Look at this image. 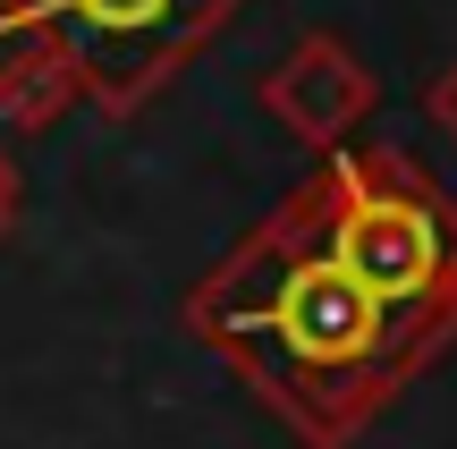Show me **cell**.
I'll return each instance as SVG.
<instances>
[{
    "label": "cell",
    "mask_w": 457,
    "mask_h": 449,
    "mask_svg": "<svg viewBox=\"0 0 457 449\" xmlns=\"http://www.w3.org/2000/svg\"><path fill=\"white\" fill-rule=\"evenodd\" d=\"M262 102H271L305 145H339V136L373 111V77H364V60L339 34H305V43L262 77Z\"/></svg>",
    "instance_id": "277c9868"
},
{
    "label": "cell",
    "mask_w": 457,
    "mask_h": 449,
    "mask_svg": "<svg viewBox=\"0 0 457 449\" xmlns=\"http://www.w3.org/2000/svg\"><path fill=\"white\" fill-rule=\"evenodd\" d=\"M322 204V237L373 305L415 339L441 348L457 322V204H441L398 153H339L313 179Z\"/></svg>",
    "instance_id": "7a4b0ae2"
},
{
    "label": "cell",
    "mask_w": 457,
    "mask_h": 449,
    "mask_svg": "<svg viewBox=\"0 0 457 449\" xmlns=\"http://www.w3.org/2000/svg\"><path fill=\"white\" fill-rule=\"evenodd\" d=\"M77 68H68V51H51L43 34H17L9 60H0V128H51V119L77 102Z\"/></svg>",
    "instance_id": "5b68a950"
},
{
    "label": "cell",
    "mask_w": 457,
    "mask_h": 449,
    "mask_svg": "<svg viewBox=\"0 0 457 449\" xmlns=\"http://www.w3.org/2000/svg\"><path fill=\"white\" fill-rule=\"evenodd\" d=\"M9 212H17V179H9V162H0V229H9Z\"/></svg>",
    "instance_id": "52a82bcc"
},
{
    "label": "cell",
    "mask_w": 457,
    "mask_h": 449,
    "mask_svg": "<svg viewBox=\"0 0 457 449\" xmlns=\"http://www.w3.org/2000/svg\"><path fill=\"white\" fill-rule=\"evenodd\" d=\"M228 9L237 0H0V34H43L102 111H136Z\"/></svg>",
    "instance_id": "3957f363"
},
{
    "label": "cell",
    "mask_w": 457,
    "mask_h": 449,
    "mask_svg": "<svg viewBox=\"0 0 457 449\" xmlns=\"http://www.w3.org/2000/svg\"><path fill=\"white\" fill-rule=\"evenodd\" d=\"M424 102H432V119L457 136V68H441V77H432V94H424Z\"/></svg>",
    "instance_id": "8992f818"
},
{
    "label": "cell",
    "mask_w": 457,
    "mask_h": 449,
    "mask_svg": "<svg viewBox=\"0 0 457 449\" xmlns=\"http://www.w3.org/2000/svg\"><path fill=\"white\" fill-rule=\"evenodd\" d=\"M212 348L245 365V382L279 407L305 441H347L381 407L398 373H415V339L373 305V288L330 254L313 187L279 220H262L212 280L187 297Z\"/></svg>",
    "instance_id": "6da1fadb"
}]
</instances>
